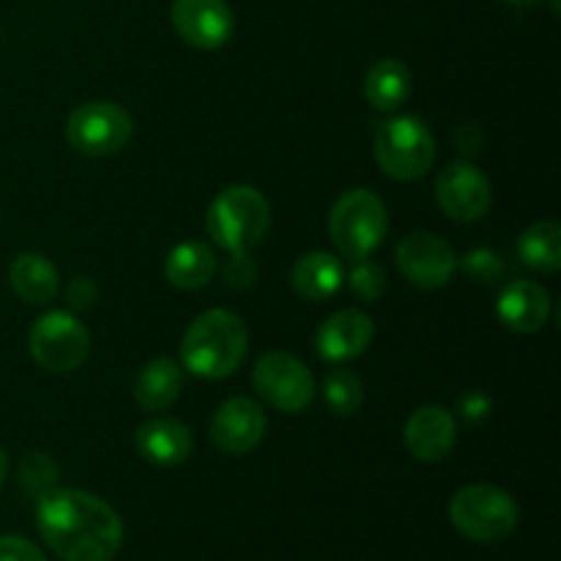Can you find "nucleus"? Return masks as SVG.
I'll return each mask as SVG.
<instances>
[{
  "mask_svg": "<svg viewBox=\"0 0 561 561\" xmlns=\"http://www.w3.org/2000/svg\"><path fill=\"white\" fill-rule=\"evenodd\" d=\"M214 272H217V257H214L211 247H206L203 241H184V244L173 247L164 261V277L181 290L203 288L211 283Z\"/></svg>",
  "mask_w": 561,
  "mask_h": 561,
  "instance_id": "21",
  "label": "nucleus"
},
{
  "mask_svg": "<svg viewBox=\"0 0 561 561\" xmlns=\"http://www.w3.org/2000/svg\"><path fill=\"white\" fill-rule=\"evenodd\" d=\"M33 362L47 373H71L88 359L91 337L88 329L71 312H47L27 334Z\"/></svg>",
  "mask_w": 561,
  "mask_h": 561,
  "instance_id": "9",
  "label": "nucleus"
},
{
  "mask_svg": "<svg viewBox=\"0 0 561 561\" xmlns=\"http://www.w3.org/2000/svg\"><path fill=\"white\" fill-rule=\"evenodd\" d=\"M455 142H458V151L463 153V157H471V153H477L482 148V131L477 124H463L458 129V135H455Z\"/></svg>",
  "mask_w": 561,
  "mask_h": 561,
  "instance_id": "31",
  "label": "nucleus"
},
{
  "mask_svg": "<svg viewBox=\"0 0 561 561\" xmlns=\"http://www.w3.org/2000/svg\"><path fill=\"white\" fill-rule=\"evenodd\" d=\"M499 321L507 329L518 334H535L540 332L551 316V299H548L546 288L529 279H518V283L507 285L499 296Z\"/></svg>",
  "mask_w": 561,
  "mask_h": 561,
  "instance_id": "16",
  "label": "nucleus"
},
{
  "mask_svg": "<svg viewBox=\"0 0 561 561\" xmlns=\"http://www.w3.org/2000/svg\"><path fill=\"white\" fill-rule=\"evenodd\" d=\"M0 561H47V557L27 537L5 535L0 537Z\"/></svg>",
  "mask_w": 561,
  "mask_h": 561,
  "instance_id": "29",
  "label": "nucleus"
},
{
  "mask_svg": "<svg viewBox=\"0 0 561 561\" xmlns=\"http://www.w3.org/2000/svg\"><path fill=\"white\" fill-rule=\"evenodd\" d=\"M373 334L376 329H373L370 316L362 310H340L318 329L316 351L321 359L340 365V362H351L365 354L373 343Z\"/></svg>",
  "mask_w": 561,
  "mask_h": 561,
  "instance_id": "15",
  "label": "nucleus"
},
{
  "mask_svg": "<svg viewBox=\"0 0 561 561\" xmlns=\"http://www.w3.org/2000/svg\"><path fill=\"white\" fill-rule=\"evenodd\" d=\"M343 263L332 252H307L290 268V285L310 301L332 299L343 285Z\"/></svg>",
  "mask_w": 561,
  "mask_h": 561,
  "instance_id": "19",
  "label": "nucleus"
},
{
  "mask_svg": "<svg viewBox=\"0 0 561 561\" xmlns=\"http://www.w3.org/2000/svg\"><path fill=\"white\" fill-rule=\"evenodd\" d=\"M449 520L474 542H502L518 529L520 510L504 488L466 485L449 502Z\"/></svg>",
  "mask_w": 561,
  "mask_h": 561,
  "instance_id": "5",
  "label": "nucleus"
},
{
  "mask_svg": "<svg viewBox=\"0 0 561 561\" xmlns=\"http://www.w3.org/2000/svg\"><path fill=\"white\" fill-rule=\"evenodd\" d=\"M405 449L422 463H438L447 458L458 442V425L455 416L442 405H422L411 414L403 431Z\"/></svg>",
  "mask_w": 561,
  "mask_h": 561,
  "instance_id": "14",
  "label": "nucleus"
},
{
  "mask_svg": "<svg viewBox=\"0 0 561 561\" xmlns=\"http://www.w3.org/2000/svg\"><path fill=\"white\" fill-rule=\"evenodd\" d=\"M20 485L25 496L38 502V499L58 488V469L44 453H27L20 460Z\"/></svg>",
  "mask_w": 561,
  "mask_h": 561,
  "instance_id": "25",
  "label": "nucleus"
},
{
  "mask_svg": "<svg viewBox=\"0 0 561 561\" xmlns=\"http://www.w3.org/2000/svg\"><path fill=\"white\" fill-rule=\"evenodd\" d=\"M362 398V381L345 367H334L327 378H323V400H327L329 411L337 416H351L359 411Z\"/></svg>",
  "mask_w": 561,
  "mask_h": 561,
  "instance_id": "24",
  "label": "nucleus"
},
{
  "mask_svg": "<svg viewBox=\"0 0 561 561\" xmlns=\"http://www.w3.org/2000/svg\"><path fill=\"white\" fill-rule=\"evenodd\" d=\"M96 285L91 277H77L71 279L69 288H66V301H69L71 310H91L93 301H96Z\"/></svg>",
  "mask_w": 561,
  "mask_h": 561,
  "instance_id": "30",
  "label": "nucleus"
},
{
  "mask_svg": "<svg viewBox=\"0 0 561 561\" xmlns=\"http://www.w3.org/2000/svg\"><path fill=\"white\" fill-rule=\"evenodd\" d=\"M351 288H354V294L359 299L376 301L387 290V277H383L381 266H376V263H370L365 257V261H356V268L351 272Z\"/></svg>",
  "mask_w": 561,
  "mask_h": 561,
  "instance_id": "26",
  "label": "nucleus"
},
{
  "mask_svg": "<svg viewBox=\"0 0 561 561\" xmlns=\"http://www.w3.org/2000/svg\"><path fill=\"white\" fill-rule=\"evenodd\" d=\"M222 274H225V283H228L230 288H250V285L257 279V266L252 263V257L247 255V252H230Z\"/></svg>",
  "mask_w": 561,
  "mask_h": 561,
  "instance_id": "28",
  "label": "nucleus"
},
{
  "mask_svg": "<svg viewBox=\"0 0 561 561\" xmlns=\"http://www.w3.org/2000/svg\"><path fill=\"white\" fill-rule=\"evenodd\" d=\"M268 225L272 208L255 186H228L208 206L206 230L214 244L225 252H247L266 236Z\"/></svg>",
  "mask_w": 561,
  "mask_h": 561,
  "instance_id": "3",
  "label": "nucleus"
},
{
  "mask_svg": "<svg viewBox=\"0 0 561 561\" xmlns=\"http://www.w3.org/2000/svg\"><path fill=\"white\" fill-rule=\"evenodd\" d=\"M365 96L376 110H398L411 96V71L400 60L383 58L365 77Z\"/></svg>",
  "mask_w": 561,
  "mask_h": 561,
  "instance_id": "22",
  "label": "nucleus"
},
{
  "mask_svg": "<svg viewBox=\"0 0 561 561\" xmlns=\"http://www.w3.org/2000/svg\"><path fill=\"white\" fill-rule=\"evenodd\" d=\"M36 529L64 561H113L124 542L118 513L85 491L55 488L36 504Z\"/></svg>",
  "mask_w": 561,
  "mask_h": 561,
  "instance_id": "1",
  "label": "nucleus"
},
{
  "mask_svg": "<svg viewBox=\"0 0 561 561\" xmlns=\"http://www.w3.org/2000/svg\"><path fill=\"white\" fill-rule=\"evenodd\" d=\"M252 383L257 394L283 414H301L316 400V376L305 362L285 351H268L255 362Z\"/></svg>",
  "mask_w": 561,
  "mask_h": 561,
  "instance_id": "8",
  "label": "nucleus"
},
{
  "mask_svg": "<svg viewBox=\"0 0 561 561\" xmlns=\"http://www.w3.org/2000/svg\"><path fill=\"white\" fill-rule=\"evenodd\" d=\"M184 370L173 359H153L137 373L135 400L142 411H164L179 400Z\"/></svg>",
  "mask_w": 561,
  "mask_h": 561,
  "instance_id": "20",
  "label": "nucleus"
},
{
  "mask_svg": "<svg viewBox=\"0 0 561 561\" xmlns=\"http://www.w3.org/2000/svg\"><path fill=\"white\" fill-rule=\"evenodd\" d=\"M5 477H9V458H5V453L0 449V491H3L5 485Z\"/></svg>",
  "mask_w": 561,
  "mask_h": 561,
  "instance_id": "32",
  "label": "nucleus"
},
{
  "mask_svg": "<svg viewBox=\"0 0 561 561\" xmlns=\"http://www.w3.org/2000/svg\"><path fill=\"white\" fill-rule=\"evenodd\" d=\"M518 255L535 272H557L561 266V228L551 219L526 228L518 239Z\"/></svg>",
  "mask_w": 561,
  "mask_h": 561,
  "instance_id": "23",
  "label": "nucleus"
},
{
  "mask_svg": "<svg viewBox=\"0 0 561 561\" xmlns=\"http://www.w3.org/2000/svg\"><path fill=\"white\" fill-rule=\"evenodd\" d=\"M378 168L398 181H416L431 170L436 159V140L425 121L400 115L378 126L373 140Z\"/></svg>",
  "mask_w": 561,
  "mask_h": 561,
  "instance_id": "6",
  "label": "nucleus"
},
{
  "mask_svg": "<svg viewBox=\"0 0 561 561\" xmlns=\"http://www.w3.org/2000/svg\"><path fill=\"white\" fill-rule=\"evenodd\" d=\"M389 217L381 197L370 190H351L337 197L329 214V233L334 247L348 261H365L381 247Z\"/></svg>",
  "mask_w": 561,
  "mask_h": 561,
  "instance_id": "4",
  "label": "nucleus"
},
{
  "mask_svg": "<svg viewBox=\"0 0 561 561\" xmlns=\"http://www.w3.org/2000/svg\"><path fill=\"white\" fill-rule=\"evenodd\" d=\"M507 3H515V5H529V3H535V0H507Z\"/></svg>",
  "mask_w": 561,
  "mask_h": 561,
  "instance_id": "33",
  "label": "nucleus"
},
{
  "mask_svg": "<svg viewBox=\"0 0 561 561\" xmlns=\"http://www.w3.org/2000/svg\"><path fill=\"white\" fill-rule=\"evenodd\" d=\"M208 436H211V444L219 453L239 458V455L252 453L263 442V436H266V414H263L255 400L233 398L219 405L211 425H208Z\"/></svg>",
  "mask_w": 561,
  "mask_h": 561,
  "instance_id": "12",
  "label": "nucleus"
},
{
  "mask_svg": "<svg viewBox=\"0 0 561 561\" xmlns=\"http://www.w3.org/2000/svg\"><path fill=\"white\" fill-rule=\"evenodd\" d=\"M131 118L113 102H85L71 110L66 121V140L88 157H113L131 140Z\"/></svg>",
  "mask_w": 561,
  "mask_h": 561,
  "instance_id": "7",
  "label": "nucleus"
},
{
  "mask_svg": "<svg viewBox=\"0 0 561 561\" xmlns=\"http://www.w3.org/2000/svg\"><path fill=\"white\" fill-rule=\"evenodd\" d=\"M394 261H398L400 272L420 288H442L458 268L455 250L436 233L405 236L398 244Z\"/></svg>",
  "mask_w": 561,
  "mask_h": 561,
  "instance_id": "11",
  "label": "nucleus"
},
{
  "mask_svg": "<svg viewBox=\"0 0 561 561\" xmlns=\"http://www.w3.org/2000/svg\"><path fill=\"white\" fill-rule=\"evenodd\" d=\"M137 453L153 466H179L192 455V431L181 425L179 420L170 416H159V420H148L146 425L137 427L135 433Z\"/></svg>",
  "mask_w": 561,
  "mask_h": 561,
  "instance_id": "17",
  "label": "nucleus"
},
{
  "mask_svg": "<svg viewBox=\"0 0 561 561\" xmlns=\"http://www.w3.org/2000/svg\"><path fill=\"white\" fill-rule=\"evenodd\" d=\"M173 25L186 44L219 49L233 36V11L225 0H173Z\"/></svg>",
  "mask_w": 561,
  "mask_h": 561,
  "instance_id": "13",
  "label": "nucleus"
},
{
  "mask_svg": "<svg viewBox=\"0 0 561 561\" xmlns=\"http://www.w3.org/2000/svg\"><path fill=\"white\" fill-rule=\"evenodd\" d=\"M250 348L244 321L230 310H208L192 321L181 340V362L195 376L219 381L236 373Z\"/></svg>",
  "mask_w": 561,
  "mask_h": 561,
  "instance_id": "2",
  "label": "nucleus"
},
{
  "mask_svg": "<svg viewBox=\"0 0 561 561\" xmlns=\"http://www.w3.org/2000/svg\"><path fill=\"white\" fill-rule=\"evenodd\" d=\"M9 283L27 305H47L58 294V268L42 252H22L11 261Z\"/></svg>",
  "mask_w": 561,
  "mask_h": 561,
  "instance_id": "18",
  "label": "nucleus"
},
{
  "mask_svg": "<svg viewBox=\"0 0 561 561\" xmlns=\"http://www.w3.org/2000/svg\"><path fill=\"white\" fill-rule=\"evenodd\" d=\"M463 268L471 279H477V283H493V279L502 277L504 263L496 252L480 247V250H471L469 255L463 257Z\"/></svg>",
  "mask_w": 561,
  "mask_h": 561,
  "instance_id": "27",
  "label": "nucleus"
},
{
  "mask_svg": "<svg viewBox=\"0 0 561 561\" xmlns=\"http://www.w3.org/2000/svg\"><path fill=\"white\" fill-rule=\"evenodd\" d=\"M491 181L469 162H455L438 173L436 201L455 222H477L491 208Z\"/></svg>",
  "mask_w": 561,
  "mask_h": 561,
  "instance_id": "10",
  "label": "nucleus"
}]
</instances>
